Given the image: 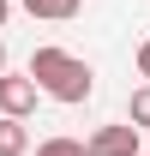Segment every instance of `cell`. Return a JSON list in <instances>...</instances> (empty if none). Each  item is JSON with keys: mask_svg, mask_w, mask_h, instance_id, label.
Returning <instances> with one entry per match:
<instances>
[{"mask_svg": "<svg viewBox=\"0 0 150 156\" xmlns=\"http://www.w3.org/2000/svg\"><path fill=\"white\" fill-rule=\"evenodd\" d=\"M30 78H36L42 96L66 102V108L90 102V90H96V72H90L78 54H66V48H36V54H30Z\"/></svg>", "mask_w": 150, "mask_h": 156, "instance_id": "cell-1", "label": "cell"}, {"mask_svg": "<svg viewBox=\"0 0 150 156\" xmlns=\"http://www.w3.org/2000/svg\"><path fill=\"white\" fill-rule=\"evenodd\" d=\"M84 156H138V126H132V120L96 126V132L84 138Z\"/></svg>", "mask_w": 150, "mask_h": 156, "instance_id": "cell-2", "label": "cell"}, {"mask_svg": "<svg viewBox=\"0 0 150 156\" xmlns=\"http://www.w3.org/2000/svg\"><path fill=\"white\" fill-rule=\"evenodd\" d=\"M36 78L30 72H0V114H12V120H24L30 108H36Z\"/></svg>", "mask_w": 150, "mask_h": 156, "instance_id": "cell-3", "label": "cell"}, {"mask_svg": "<svg viewBox=\"0 0 150 156\" xmlns=\"http://www.w3.org/2000/svg\"><path fill=\"white\" fill-rule=\"evenodd\" d=\"M24 150H30V126L12 120V114H0V156H24Z\"/></svg>", "mask_w": 150, "mask_h": 156, "instance_id": "cell-4", "label": "cell"}, {"mask_svg": "<svg viewBox=\"0 0 150 156\" xmlns=\"http://www.w3.org/2000/svg\"><path fill=\"white\" fill-rule=\"evenodd\" d=\"M24 12H30V18H72L78 0H24Z\"/></svg>", "mask_w": 150, "mask_h": 156, "instance_id": "cell-5", "label": "cell"}, {"mask_svg": "<svg viewBox=\"0 0 150 156\" xmlns=\"http://www.w3.org/2000/svg\"><path fill=\"white\" fill-rule=\"evenodd\" d=\"M126 120L138 126V132H150V84H144V90H132V102H126Z\"/></svg>", "mask_w": 150, "mask_h": 156, "instance_id": "cell-6", "label": "cell"}, {"mask_svg": "<svg viewBox=\"0 0 150 156\" xmlns=\"http://www.w3.org/2000/svg\"><path fill=\"white\" fill-rule=\"evenodd\" d=\"M36 156H84V144H78V138H42Z\"/></svg>", "mask_w": 150, "mask_h": 156, "instance_id": "cell-7", "label": "cell"}, {"mask_svg": "<svg viewBox=\"0 0 150 156\" xmlns=\"http://www.w3.org/2000/svg\"><path fill=\"white\" fill-rule=\"evenodd\" d=\"M138 72H144V78H150V36H144V42H138Z\"/></svg>", "mask_w": 150, "mask_h": 156, "instance_id": "cell-8", "label": "cell"}, {"mask_svg": "<svg viewBox=\"0 0 150 156\" xmlns=\"http://www.w3.org/2000/svg\"><path fill=\"white\" fill-rule=\"evenodd\" d=\"M6 12H12V0H0V24H6Z\"/></svg>", "mask_w": 150, "mask_h": 156, "instance_id": "cell-9", "label": "cell"}, {"mask_svg": "<svg viewBox=\"0 0 150 156\" xmlns=\"http://www.w3.org/2000/svg\"><path fill=\"white\" fill-rule=\"evenodd\" d=\"M0 72H6V42H0Z\"/></svg>", "mask_w": 150, "mask_h": 156, "instance_id": "cell-10", "label": "cell"}, {"mask_svg": "<svg viewBox=\"0 0 150 156\" xmlns=\"http://www.w3.org/2000/svg\"><path fill=\"white\" fill-rule=\"evenodd\" d=\"M138 156H144V150H138Z\"/></svg>", "mask_w": 150, "mask_h": 156, "instance_id": "cell-11", "label": "cell"}]
</instances>
